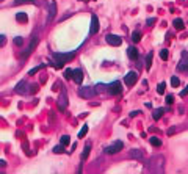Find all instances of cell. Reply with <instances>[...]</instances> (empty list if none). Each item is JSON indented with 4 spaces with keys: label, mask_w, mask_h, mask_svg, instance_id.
<instances>
[{
    "label": "cell",
    "mask_w": 188,
    "mask_h": 174,
    "mask_svg": "<svg viewBox=\"0 0 188 174\" xmlns=\"http://www.w3.org/2000/svg\"><path fill=\"white\" fill-rule=\"evenodd\" d=\"M86 133H88V126H83V127H82V130L79 132V138H83V136H85Z\"/></svg>",
    "instance_id": "obj_25"
},
{
    "label": "cell",
    "mask_w": 188,
    "mask_h": 174,
    "mask_svg": "<svg viewBox=\"0 0 188 174\" xmlns=\"http://www.w3.org/2000/svg\"><path fill=\"white\" fill-rule=\"evenodd\" d=\"M30 85L25 82V80H21V82L16 85V89H14V93L16 94H28L30 93Z\"/></svg>",
    "instance_id": "obj_5"
},
{
    "label": "cell",
    "mask_w": 188,
    "mask_h": 174,
    "mask_svg": "<svg viewBox=\"0 0 188 174\" xmlns=\"http://www.w3.org/2000/svg\"><path fill=\"white\" fill-rule=\"evenodd\" d=\"M6 165V162H5V160H0V166H5Z\"/></svg>",
    "instance_id": "obj_40"
},
{
    "label": "cell",
    "mask_w": 188,
    "mask_h": 174,
    "mask_svg": "<svg viewBox=\"0 0 188 174\" xmlns=\"http://www.w3.org/2000/svg\"><path fill=\"white\" fill-rule=\"evenodd\" d=\"M6 44V36L5 35H0V47Z\"/></svg>",
    "instance_id": "obj_35"
},
{
    "label": "cell",
    "mask_w": 188,
    "mask_h": 174,
    "mask_svg": "<svg viewBox=\"0 0 188 174\" xmlns=\"http://www.w3.org/2000/svg\"><path fill=\"white\" fill-rule=\"evenodd\" d=\"M152 56H154V52H149L146 55V69H147V71H149L150 66H152Z\"/></svg>",
    "instance_id": "obj_19"
},
{
    "label": "cell",
    "mask_w": 188,
    "mask_h": 174,
    "mask_svg": "<svg viewBox=\"0 0 188 174\" xmlns=\"http://www.w3.org/2000/svg\"><path fill=\"white\" fill-rule=\"evenodd\" d=\"M140 110H135V112H130V118H133V116H136V115H140Z\"/></svg>",
    "instance_id": "obj_38"
},
{
    "label": "cell",
    "mask_w": 188,
    "mask_h": 174,
    "mask_svg": "<svg viewBox=\"0 0 188 174\" xmlns=\"http://www.w3.org/2000/svg\"><path fill=\"white\" fill-rule=\"evenodd\" d=\"M187 94H188V85H187L185 89H182V91H180V97H185Z\"/></svg>",
    "instance_id": "obj_37"
},
{
    "label": "cell",
    "mask_w": 188,
    "mask_h": 174,
    "mask_svg": "<svg viewBox=\"0 0 188 174\" xmlns=\"http://www.w3.org/2000/svg\"><path fill=\"white\" fill-rule=\"evenodd\" d=\"M60 144L68 146V144H69V136H68V135H63V136H61V140H60Z\"/></svg>",
    "instance_id": "obj_26"
},
{
    "label": "cell",
    "mask_w": 188,
    "mask_h": 174,
    "mask_svg": "<svg viewBox=\"0 0 188 174\" xmlns=\"http://www.w3.org/2000/svg\"><path fill=\"white\" fill-rule=\"evenodd\" d=\"M80 2H89V0H80Z\"/></svg>",
    "instance_id": "obj_41"
},
{
    "label": "cell",
    "mask_w": 188,
    "mask_h": 174,
    "mask_svg": "<svg viewBox=\"0 0 188 174\" xmlns=\"http://www.w3.org/2000/svg\"><path fill=\"white\" fill-rule=\"evenodd\" d=\"M38 41H39V39H38V38H36V36H35V38H33V41L30 42V46H28V47L25 49V52H22V55H21V58H22V60H25L27 56H28L30 53H32L33 50H35V47H36V46H38Z\"/></svg>",
    "instance_id": "obj_8"
},
{
    "label": "cell",
    "mask_w": 188,
    "mask_h": 174,
    "mask_svg": "<svg viewBox=\"0 0 188 174\" xmlns=\"http://www.w3.org/2000/svg\"><path fill=\"white\" fill-rule=\"evenodd\" d=\"M140 39H141V33L140 32H133L132 33V41L133 42H138Z\"/></svg>",
    "instance_id": "obj_24"
},
{
    "label": "cell",
    "mask_w": 188,
    "mask_h": 174,
    "mask_svg": "<svg viewBox=\"0 0 188 174\" xmlns=\"http://www.w3.org/2000/svg\"><path fill=\"white\" fill-rule=\"evenodd\" d=\"M173 25L176 27V30H183V28H185V24H183V21H182V19H179V17L174 19Z\"/></svg>",
    "instance_id": "obj_17"
},
{
    "label": "cell",
    "mask_w": 188,
    "mask_h": 174,
    "mask_svg": "<svg viewBox=\"0 0 188 174\" xmlns=\"http://www.w3.org/2000/svg\"><path fill=\"white\" fill-rule=\"evenodd\" d=\"M164 88H166V83H164V82L158 83V86H157V93H158V94H163V93H164Z\"/></svg>",
    "instance_id": "obj_23"
},
{
    "label": "cell",
    "mask_w": 188,
    "mask_h": 174,
    "mask_svg": "<svg viewBox=\"0 0 188 174\" xmlns=\"http://www.w3.org/2000/svg\"><path fill=\"white\" fill-rule=\"evenodd\" d=\"M163 113H164V108H157L155 112L152 113V118H154V119H155V121H157V119H160V118H162V116H163Z\"/></svg>",
    "instance_id": "obj_20"
},
{
    "label": "cell",
    "mask_w": 188,
    "mask_h": 174,
    "mask_svg": "<svg viewBox=\"0 0 188 174\" xmlns=\"http://www.w3.org/2000/svg\"><path fill=\"white\" fill-rule=\"evenodd\" d=\"M160 58H162L163 61H166V60H168V50H166V49H162V50H160Z\"/></svg>",
    "instance_id": "obj_28"
},
{
    "label": "cell",
    "mask_w": 188,
    "mask_h": 174,
    "mask_svg": "<svg viewBox=\"0 0 188 174\" xmlns=\"http://www.w3.org/2000/svg\"><path fill=\"white\" fill-rule=\"evenodd\" d=\"M46 3L49 6V16H47V24H49V22H52V19L56 14V2L55 0H46Z\"/></svg>",
    "instance_id": "obj_3"
},
{
    "label": "cell",
    "mask_w": 188,
    "mask_h": 174,
    "mask_svg": "<svg viewBox=\"0 0 188 174\" xmlns=\"http://www.w3.org/2000/svg\"><path fill=\"white\" fill-rule=\"evenodd\" d=\"M108 93L113 96H117L122 93V85H121V82H113L108 85Z\"/></svg>",
    "instance_id": "obj_6"
},
{
    "label": "cell",
    "mask_w": 188,
    "mask_h": 174,
    "mask_svg": "<svg viewBox=\"0 0 188 174\" xmlns=\"http://www.w3.org/2000/svg\"><path fill=\"white\" fill-rule=\"evenodd\" d=\"M155 22H157V19H154V17H149V19L146 21V24H147V25H152V24H155Z\"/></svg>",
    "instance_id": "obj_36"
},
{
    "label": "cell",
    "mask_w": 188,
    "mask_h": 174,
    "mask_svg": "<svg viewBox=\"0 0 188 174\" xmlns=\"http://www.w3.org/2000/svg\"><path fill=\"white\" fill-rule=\"evenodd\" d=\"M14 44L16 46H22L23 44V39L21 38V36H17V38H14Z\"/></svg>",
    "instance_id": "obj_34"
},
{
    "label": "cell",
    "mask_w": 188,
    "mask_h": 174,
    "mask_svg": "<svg viewBox=\"0 0 188 174\" xmlns=\"http://www.w3.org/2000/svg\"><path fill=\"white\" fill-rule=\"evenodd\" d=\"M72 74H74V71H72V69H66V71H64V79H72Z\"/></svg>",
    "instance_id": "obj_31"
},
{
    "label": "cell",
    "mask_w": 188,
    "mask_h": 174,
    "mask_svg": "<svg viewBox=\"0 0 188 174\" xmlns=\"http://www.w3.org/2000/svg\"><path fill=\"white\" fill-rule=\"evenodd\" d=\"M53 58H55V61L52 63V66L55 69H61L63 66H64V63H69L70 60L74 58V52H70V53H53Z\"/></svg>",
    "instance_id": "obj_1"
},
{
    "label": "cell",
    "mask_w": 188,
    "mask_h": 174,
    "mask_svg": "<svg viewBox=\"0 0 188 174\" xmlns=\"http://www.w3.org/2000/svg\"><path fill=\"white\" fill-rule=\"evenodd\" d=\"M25 3H33V5H36V0H16L14 5H25Z\"/></svg>",
    "instance_id": "obj_22"
},
{
    "label": "cell",
    "mask_w": 188,
    "mask_h": 174,
    "mask_svg": "<svg viewBox=\"0 0 188 174\" xmlns=\"http://www.w3.org/2000/svg\"><path fill=\"white\" fill-rule=\"evenodd\" d=\"M96 94H97V89L93 88V86H82V88L79 89V96L83 99H91Z\"/></svg>",
    "instance_id": "obj_2"
},
{
    "label": "cell",
    "mask_w": 188,
    "mask_h": 174,
    "mask_svg": "<svg viewBox=\"0 0 188 174\" xmlns=\"http://www.w3.org/2000/svg\"><path fill=\"white\" fill-rule=\"evenodd\" d=\"M89 150H91V143H86L85 149H83V154H82V160H83V162H85V160L88 159V155H89Z\"/></svg>",
    "instance_id": "obj_18"
},
{
    "label": "cell",
    "mask_w": 188,
    "mask_h": 174,
    "mask_svg": "<svg viewBox=\"0 0 188 174\" xmlns=\"http://www.w3.org/2000/svg\"><path fill=\"white\" fill-rule=\"evenodd\" d=\"M130 157H132V159H136V160H141L144 157V150L133 149V150H130Z\"/></svg>",
    "instance_id": "obj_14"
},
{
    "label": "cell",
    "mask_w": 188,
    "mask_h": 174,
    "mask_svg": "<svg viewBox=\"0 0 188 174\" xmlns=\"http://www.w3.org/2000/svg\"><path fill=\"white\" fill-rule=\"evenodd\" d=\"M187 68H188V52H183L182 60H180V63L177 64V71H187Z\"/></svg>",
    "instance_id": "obj_10"
},
{
    "label": "cell",
    "mask_w": 188,
    "mask_h": 174,
    "mask_svg": "<svg viewBox=\"0 0 188 174\" xmlns=\"http://www.w3.org/2000/svg\"><path fill=\"white\" fill-rule=\"evenodd\" d=\"M30 91H32V93H36V91H38V86H36V85H33V86H32V89H30Z\"/></svg>",
    "instance_id": "obj_39"
},
{
    "label": "cell",
    "mask_w": 188,
    "mask_h": 174,
    "mask_svg": "<svg viewBox=\"0 0 188 174\" xmlns=\"http://www.w3.org/2000/svg\"><path fill=\"white\" fill-rule=\"evenodd\" d=\"M127 55H129V58H132V60H138V49L130 46V47L127 49Z\"/></svg>",
    "instance_id": "obj_15"
},
{
    "label": "cell",
    "mask_w": 188,
    "mask_h": 174,
    "mask_svg": "<svg viewBox=\"0 0 188 174\" xmlns=\"http://www.w3.org/2000/svg\"><path fill=\"white\" fill-rule=\"evenodd\" d=\"M124 148V143L122 141H115L111 146H108V148H105V154H108V155H113V154H116V152H119L121 149Z\"/></svg>",
    "instance_id": "obj_4"
},
{
    "label": "cell",
    "mask_w": 188,
    "mask_h": 174,
    "mask_svg": "<svg viewBox=\"0 0 188 174\" xmlns=\"http://www.w3.org/2000/svg\"><path fill=\"white\" fill-rule=\"evenodd\" d=\"M164 102L168 103V105H171V103L174 102V96L173 94H169V96H166V100H164Z\"/></svg>",
    "instance_id": "obj_33"
},
{
    "label": "cell",
    "mask_w": 188,
    "mask_h": 174,
    "mask_svg": "<svg viewBox=\"0 0 188 174\" xmlns=\"http://www.w3.org/2000/svg\"><path fill=\"white\" fill-rule=\"evenodd\" d=\"M150 144L152 146H155V148H158V146H162V140L160 138H157V136H150Z\"/></svg>",
    "instance_id": "obj_21"
},
{
    "label": "cell",
    "mask_w": 188,
    "mask_h": 174,
    "mask_svg": "<svg viewBox=\"0 0 188 174\" xmlns=\"http://www.w3.org/2000/svg\"><path fill=\"white\" fill-rule=\"evenodd\" d=\"M136 80H138V74H136L135 71H130V72H127L124 82H126L127 86H132V85H135V83H136Z\"/></svg>",
    "instance_id": "obj_7"
},
{
    "label": "cell",
    "mask_w": 188,
    "mask_h": 174,
    "mask_svg": "<svg viewBox=\"0 0 188 174\" xmlns=\"http://www.w3.org/2000/svg\"><path fill=\"white\" fill-rule=\"evenodd\" d=\"M42 68H44V64H41V66H38V68H33V69H32V71H30V72H28V75H35V74H36V72H39V71H41V69H42Z\"/></svg>",
    "instance_id": "obj_29"
},
{
    "label": "cell",
    "mask_w": 188,
    "mask_h": 174,
    "mask_svg": "<svg viewBox=\"0 0 188 174\" xmlns=\"http://www.w3.org/2000/svg\"><path fill=\"white\" fill-rule=\"evenodd\" d=\"M187 71H188V68H187Z\"/></svg>",
    "instance_id": "obj_42"
},
{
    "label": "cell",
    "mask_w": 188,
    "mask_h": 174,
    "mask_svg": "<svg viewBox=\"0 0 188 174\" xmlns=\"http://www.w3.org/2000/svg\"><path fill=\"white\" fill-rule=\"evenodd\" d=\"M72 80L75 83H82V80H83V71L82 69H74V74H72Z\"/></svg>",
    "instance_id": "obj_13"
},
{
    "label": "cell",
    "mask_w": 188,
    "mask_h": 174,
    "mask_svg": "<svg viewBox=\"0 0 188 174\" xmlns=\"http://www.w3.org/2000/svg\"><path fill=\"white\" fill-rule=\"evenodd\" d=\"M89 32L93 33V35H96V33H99V19H97L96 14L91 16V28H89Z\"/></svg>",
    "instance_id": "obj_12"
},
{
    "label": "cell",
    "mask_w": 188,
    "mask_h": 174,
    "mask_svg": "<svg viewBox=\"0 0 188 174\" xmlns=\"http://www.w3.org/2000/svg\"><path fill=\"white\" fill-rule=\"evenodd\" d=\"M171 85H173L174 88H177V86L180 85V80H179V77H173V79H171Z\"/></svg>",
    "instance_id": "obj_27"
},
{
    "label": "cell",
    "mask_w": 188,
    "mask_h": 174,
    "mask_svg": "<svg viewBox=\"0 0 188 174\" xmlns=\"http://www.w3.org/2000/svg\"><path fill=\"white\" fill-rule=\"evenodd\" d=\"M105 39H107V42H108L110 46H115V47L122 44V39H121L119 36H116V35H107Z\"/></svg>",
    "instance_id": "obj_9"
},
{
    "label": "cell",
    "mask_w": 188,
    "mask_h": 174,
    "mask_svg": "<svg viewBox=\"0 0 188 174\" xmlns=\"http://www.w3.org/2000/svg\"><path fill=\"white\" fill-rule=\"evenodd\" d=\"M177 130H179V127H171V129H168V130H166V133H168V135H174V133H176Z\"/></svg>",
    "instance_id": "obj_32"
},
{
    "label": "cell",
    "mask_w": 188,
    "mask_h": 174,
    "mask_svg": "<svg viewBox=\"0 0 188 174\" xmlns=\"http://www.w3.org/2000/svg\"><path fill=\"white\" fill-rule=\"evenodd\" d=\"M66 107H68V99H66V93H64V89H63L60 97H58V108L61 110V112H64Z\"/></svg>",
    "instance_id": "obj_11"
},
{
    "label": "cell",
    "mask_w": 188,
    "mask_h": 174,
    "mask_svg": "<svg viewBox=\"0 0 188 174\" xmlns=\"http://www.w3.org/2000/svg\"><path fill=\"white\" fill-rule=\"evenodd\" d=\"M16 21L17 22H21V24H27V22H28V17H27V14L25 13H17V14H16Z\"/></svg>",
    "instance_id": "obj_16"
},
{
    "label": "cell",
    "mask_w": 188,
    "mask_h": 174,
    "mask_svg": "<svg viewBox=\"0 0 188 174\" xmlns=\"http://www.w3.org/2000/svg\"><path fill=\"white\" fill-rule=\"evenodd\" d=\"M53 152H55V154H61V152H64V146H63V144L55 146V148H53Z\"/></svg>",
    "instance_id": "obj_30"
}]
</instances>
